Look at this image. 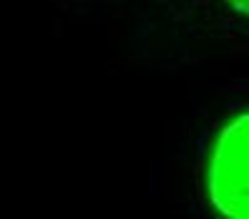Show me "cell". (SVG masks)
<instances>
[{"label": "cell", "instance_id": "2", "mask_svg": "<svg viewBox=\"0 0 249 219\" xmlns=\"http://www.w3.org/2000/svg\"><path fill=\"white\" fill-rule=\"evenodd\" d=\"M224 3L231 10H237V13H242V16H247V0H224Z\"/></svg>", "mask_w": 249, "mask_h": 219}, {"label": "cell", "instance_id": "1", "mask_svg": "<svg viewBox=\"0 0 249 219\" xmlns=\"http://www.w3.org/2000/svg\"><path fill=\"white\" fill-rule=\"evenodd\" d=\"M247 113H237L224 128L219 131L214 151L209 159L207 182L212 204L227 217H247V139H249Z\"/></svg>", "mask_w": 249, "mask_h": 219}]
</instances>
